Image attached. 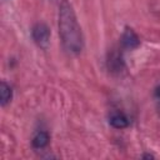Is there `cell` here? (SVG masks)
I'll list each match as a JSON object with an SVG mask.
<instances>
[{
  "instance_id": "cell-3",
  "label": "cell",
  "mask_w": 160,
  "mask_h": 160,
  "mask_svg": "<svg viewBox=\"0 0 160 160\" xmlns=\"http://www.w3.org/2000/svg\"><path fill=\"white\" fill-rule=\"evenodd\" d=\"M120 42L121 46L126 50H134L136 48L140 46V38L138 36V34L129 26H126L121 34L120 38Z\"/></svg>"
},
{
  "instance_id": "cell-4",
  "label": "cell",
  "mask_w": 160,
  "mask_h": 160,
  "mask_svg": "<svg viewBox=\"0 0 160 160\" xmlns=\"http://www.w3.org/2000/svg\"><path fill=\"white\" fill-rule=\"evenodd\" d=\"M109 124L115 129H125L129 126V118L120 110H114L109 115Z\"/></svg>"
},
{
  "instance_id": "cell-5",
  "label": "cell",
  "mask_w": 160,
  "mask_h": 160,
  "mask_svg": "<svg viewBox=\"0 0 160 160\" xmlns=\"http://www.w3.org/2000/svg\"><path fill=\"white\" fill-rule=\"evenodd\" d=\"M50 142V135L45 130H39L34 134L31 139V145L34 149H44Z\"/></svg>"
},
{
  "instance_id": "cell-8",
  "label": "cell",
  "mask_w": 160,
  "mask_h": 160,
  "mask_svg": "<svg viewBox=\"0 0 160 160\" xmlns=\"http://www.w3.org/2000/svg\"><path fill=\"white\" fill-rule=\"evenodd\" d=\"M154 96H155V99L160 102V85H158V86L155 88V90H154Z\"/></svg>"
},
{
  "instance_id": "cell-1",
  "label": "cell",
  "mask_w": 160,
  "mask_h": 160,
  "mask_svg": "<svg viewBox=\"0 0 160 160\" xmlns=\"http://www.w3.org/2000/svg\"><path fill=\"white\" fill-rule=\"evenodd\" d=\"M58 20L59 35L64 50L70 55H79L84 49V35L75 10L69 0H61Z\"/></svg>"
},
{
  "instance_id": "cell-7",
  "label": "cell",
  "mask_w": 160,
  "mask_h": 160,
  "mask_svg": "<svg viewBox=\"0 0 160 160\" xmlns=\"http://www.w3.org/2000/svg\"><path fill=\"white\" fill-rule=\"evenodd\" d=\"M0 98H1V100H0L1 106H6V105L11 101V99H12V89H11V86H10L6 81H4V80L1 81Z\"/></svg>"
},
{
  "instance_id": "cell-6",
  "label": "cell",
  "mask_w": 160,
  "mask_h": 160,
  "mask_svg": "<svg viewBox=\"0 0 160 160\" xmlns=\"http://www.w3.org/2000/svg\"><path fill=\"white\" fill-rule=\"evenodd\" d=\"M108 68L111 71H118V72L124 68V61H122V58L120 56L119 52H111V54H109V58H108Z\"/></svg>"
},
{
  "instance_id": "cell-9",
  "label": "cell",
  "mask_w": 160,
  "mask_h": 160,
  "mask_svg": "<svg viewBox=\"0 0 160 160\" xmlns=\"http://www.w3.org/2000/svg\"><path fill=\"white\" fill-rule=\"evenodd\" d=\"M142 158H144V159H152V158H154V155H151V154H144V155H142Z\"/></svg>"
},
{
  "instance_id": "cell-2",
  "label": "cell",
  "mask_w": 160,
  "mask_h": 160,
  "mask_svg": "<svg viewBox=\"0 0 160 160\" xmlns=\"http://www.w3.org/2000/svg\"><path fill=\"white\" fill-rule=\"evenodd\" d=\"M31 38L40 49H48L50 42V29L45 22H36L31 28Z\"/></svg>"
}]
</instances>
